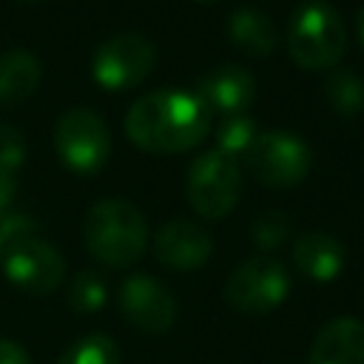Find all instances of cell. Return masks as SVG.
<instances>
[{
    "mask_svg": "<svg viewBox=\"0 0 364 364\" xmlns=\"http://www.w3.org/2000/svg\"><path fill=\"white\" fill-rule=\"evenodd\" d=\"M213 114L185 88H159L139 100L125 114L128 139L145 154H185L202 145L210 134Z\"/></svg>",
    "mask_w": 364,
    "mask_h": 364,
    "instance_id": "1",
    "label": "cell"
},
{
    "mask_svg": "<svg viewBox=\"0 0 364 364\" xmlns=\"http://www.w3.org/2000/svg\"><path fill=\"white\" fill-rule=\"evenodd\" d=\"M85 250L108 267H131L148 247V222L128 199H100L82 216Z\"/></svg>",
    "mask_w": 364,
    "mask_h": 364,
    "instance_id": "2",
    "label": "cell"
},
{
    "mask_svg": "<svg viewBox=\"0 0 364 364\" xmlns=\"http://www.w3.org/2000/svg\"><path fill=\"white\" fill-rule=\"evenodd\" d=\"M287 54L304 71H330L347 51V26L327 0H304L287 23Z\"/></svg>",
    "mask_w": 364,
    "mask_h": 364,
    "instance_id": "3",
    "label": "cell"
},
{
    "mask_svg": "<svg viewBox=\"0 0 364 364\" xmlns=\"http://www.w3.org/2000/svg\"><path fill=\"white\" fill-rule=\"evenodd\" d=\"M250 173L267 188H296L307 179L313 154L310 145L293 131H259L245 151Z\"/></svg>",
    "mask_w": 364,
    "mask_h": 364,
    "instance_id": "4",
    "label": "cell"
},
{
    "mask_svg": "<svg viewBox=\"0 0 364 364\" xmlns=\"http://www.w3.org/2000/svg\"><path fill=\"white\" fill-rule=\"evenodd\" d=\"M242 199L239 162L216 148L199 154L188 168V202L202 219H225Z\"/></svg>",
    "mask_w": 364,
    "mask_h": 364,
    "instance_id": "5",
    "label": "cell"
},
{
    "mask_svg": "<svg viewBox=\"0 0 364 364\" xmlns=\"http://www.w3.org/2000/svg\"><path fill=\"white\" fill-rule=\"evenodd\" d=\"M54 151L74 173H94L108 162L111 131L94 108H68L54 125Z\"/></svg>",
    "mask_w": 364,
    "mask_h": 364,
    "instance_id": "6",
    "label": "cell"
},
{
    "mask_svg": "<svg viewBox=\"0 0 364 364\" xmlns=\"http://www.w3.org/2000/svg\"><path fill=\"white\" fill-rule=\"evenodd\" d=\"M290 293V273L273 256H250L225 282V301L247 316L273 313Z\"/></svg>",
    "mask_w": 364,
    "mask_h": 364,
    "instance_id": "7",
    "label": "cell"
},
{
    "mask_svg": "<svg viewBox=\"0 0 364 364\" xmlns=\"http://www.w3.org/2000/svg\"><path fill=\"white\" fill-rule=\"evenodd\" d=\"M156 65V46L142 34H114L97 46L91 77L105 91H128L139 85Z\"/></svg>",
    "mask_w": 364,
    "mask_h": 364,
    "instance_id": "8",
    "label": "cell"
},
{
    "mask_svg": "<svg viewBox=\"0 0 364 364\" xmlns=\"http://www.w3.org/2000/svg\"><path fill=\"white\" fill-rule=\"evenodd\" d=\"M0 267L6 279L31 296H48L63 284L65 262L54 245L46 239H23L0 250Z\"/></svg>",
    "mask_w": 364,
    "mask_h": 364,
    "instance_id": "9",
    "label": "cell"
},
{
    "mask_svg": "<svg viewBox=\"0 0 364 364\" xmlns=\"http://www.w3.org/2000/svg\"><path fill=\"white\" fill-rule=\"evenodd\" d=\"M122 318L148 336H162L176 321V296L148 273H131L117 290Z\"/></svg>",
    "mask_w": 364,
    "mask_h": 364,
    "instance_id": "10",
    "label": "cell"
},
{
    "mask_svg": "<svg viewBox=\"0 0 364 364\" xmlns=\"http://www.w3.org/2000/svg\"><path fill=\"white\" fill-rule=\"evenodd\" d=\"M151 247L159 264L185 273V270H199L210 259L213 239L202 225L191 219H171L154 233Z\"/></svg>",
    "mask_w": 364,
    "mask_h": 364,
    "instance_id": "11",
    "label": "cell"
},
{
    "mask_svg": "<svg viewBox=\"0 0 364 364\" xmlns=\"http://www.w3.org/2000/svg\"><path fill=\"white\" fill-rule=\"evenodd\" d=\"M196 97L199 102L213 114H242L256 97V80L247 68L225 63L219 68H210L208 74L199 77L196 82Z\"/></svg>",
    "mask_w": 364,
    "mask_h": 364,
    "instance_id": "12",
    "label": "cell"
},
{
    "mask_svg": "<svg viewBox=\"0 0 364 364\" xmlns=\"http://www.w3.org/2000/svg\"><path fill=\"white\" fill-rule=\"evenodd\" d=\"M310 364H364V321L338 316L321 324L310 344Z\"/></svg>",
    "mask_w": 364,
    "mask_h": 364,
    "instance_id": "13",
    "label": "cell"
},
{
    "mask_svg": "<svg viewBox=\"0 0 364 364\" xmlns=\"http://www.w3.org/2000/svg\"><path fill=\"white\" fill-rule=\"evenodd\" d=\"M344 262H347L344 245L327 230H307L293 242V264L310 282L327 284L338 279Z\"/></svg>",
    "mask_w": 364,
    "mask_h": 364,
    "instance_id": "14",
    "label": "cell"
},
{
    "mask_svg": "<svg viewBox=\"0 0 364 364\" xmlns=\"http://www.w3.org/2000/svg\"><path fill=\"white\" fill-rule=\"evenodd\" d=\"M228 37L233 48L247 57H267L279 46V28L273 17L259 9H236L228 17Z\"/></svg>",
    "mask_w": 364,
    "mask_h": 364,
    "instance_id": "15",
    "label": "cell"
},
{
    "mask_svg": "<svg viewBox=\"0 0 364 364\" xmlns=\"http://www.w3.org/2000/svg\"><path fill=\"white\" fill-rule=\"evenodd\" d=\"M43 80L40 60L26 48L0 54V105H17L28 100Z\"/></svg>",
    "mask_w": 364,
    "mask_h": 364,
    "instance_id": "16",
    "label": "cell"
},
{
    "mask_svg": "<svg viewBox=\"0 0 364 364\" xmlns=\"http://www.w3.org/2000/svg\"><path fill=\"white\" fill-rule=\"evenodd\" d=\"M324 97L341 117H358L364 111V80L347 68H330L324 80Z\"/></svg>",
    "mask_w": 364,
    "mask_h": 364,
    "instance_id": "17",
    "label": "cell"
},
{
    "mask_svg": "<svg viewBox=\"0 0 364 364\" xmlns=\"http://www.w3.org/2000/svg\"><path fill=\"white\" fill-rule=\"evenodd\" d=\"M57 364H122V353L111 336L88 333L74 344H68L60 353Z\"/></svg>",
    "mask_w": 364,
    "mask_h": 364,
    "instance_id": "18",
    "label": "cell"
},
{
    "mask_svg": "<svg viewBox=\"0 0 364 364\" xmlns=\"http://www.w3.org/2000/svg\"><path fill=\"white\" fill-rule=\"evenodd\" d=\"M256 122H253V117L247 114V111H242V114H225V117H219V122H216V151H222V154H228V156H245V151L250 148V142L256 139Z\"/></svg>",
    "mask_w": 364,
    "mask_h": 364,
    "instance_id": "19",
    "label": "cell"
},
{
    "mask_svg": "<svg viewBox=\"0 0 364 364\" xmlns=\"http://www.w3.org/2000/svg\"><path fill=\"white\" fill-rule=\"evenodd\" d=\"M108 301L105 279L94 270H80L68 284V307L74 313H97Z\"/></svg>",
    "mask_w": 364,
    "mask_h": 364,
    "instance_id": "20",
    "label": "cell"
},
{
    "mask_svg": "<svg viewBox=\"0 0 364 364\" xmlns=\"http://www.w3.org/2000/svg\"><path fill=\"white\" fill-rule=\"evenodd\" d=\"M250 239L262 250V256L279 250L290 239V219H287V213H282V210L259 213L253 219V225H250Z\"/></svg>",
    "mask_w": 364,
    "mask_h": 364,
    "instance_id": "21",
    "label": "cell"
},
{
    "mask_svg": "<svg viewBox=\"0 0 364 364\" xmlns=\"http://www.w3.org/2000/svg\"><path fill=\"white\" fill-rule=\"evenodd\" d=\"M37 236V219L23 213V210H3L0 213V250Z\"/></svg>",
    "mask_w": 364,
    "mask_h": 364,
    "instance_id": "22",
    "label": "cell"
},
{
    "mask_svg": "<svg viewBox=\"0 0 364 364\" xmlns=\"http://www.w3.org/2000/svg\"><path fill=\"white\" fill-rule=\"evenodd\" d=\"M26 151H28V145H26L23 131L14 125H0V168L14 173L17 168H23Z\"/></svg>",
    "mask_w": 364,
    "mask_h": 364,
    "instance_id": "23",
    "label": "cell"
},
{
    "mask_svg": "<svg viewBox=\"0 0 364 364\" xmlns=\"http://www.w3.org/2000/svg\"><path fill=\"white\" fill-rule=\"evenodd\" d=\"M0 364H31V355L23 344L11 338H0Z\"/></svg>",
    "mask_w": 364,
    "mask_h": 364,
    "instance_id": "24",
    "label": "cell"
},
{
    "mask_svg": "<svg viewBox=\"0 0 364 364\" xmlns=\"http://www.w3.org/2000/svg\"><path fill=\"white\" fill-rule=\"evenodd\" d=\"M14 191H17V179H14V173L6 171V168H0V213L11 205Z\"/></svg>",
    "mask_w": 364,
    "mask_h": 364,
    "instance_id": "25",
    "label": "cell"
},
{
    "mask_svg": "<svg viewBox=\"0 0 364 364\" xmlns=\"http://www.w3.org/2000/svg\"><path fill=\"white\" fill-rule=\"evenodd\" d=\"M355 34H358V40H361V46H364V6H361L358 14H355Z\"/></svg>",
    "mask_w": 364,
    "mask_h": 364,
    "instance_id": "26",
    "label": "cell"
},
{
    "mask_svg": "<svg viewBox=\"0 0 364 364\" xmlns=\"http://www.w3.org/2000/svg\"><path fill=\"white\" fill-rule=\"evenodd\" d=\"M14 3H20V6H28V3H37V0H14Z\"/></svg>",
    "mask_w": 364,
    "mask_h": 364,
    "instance_id": "27",
    "label": "cell"
},
{
    "mask_svg": "<svg viewBox=\"0 0 364 364\" xmlns=\"http://www.w3.org/2000/svg\"><path fill=\"white\" fill-rule=\"evenodd\" d=\"M193 3H216V0H193Z\"/></svg>",
    "mask_w": 364,
    "mask_h": 364,
    "instance_id": "28",
    "label": "cell"
}]
</instances>
